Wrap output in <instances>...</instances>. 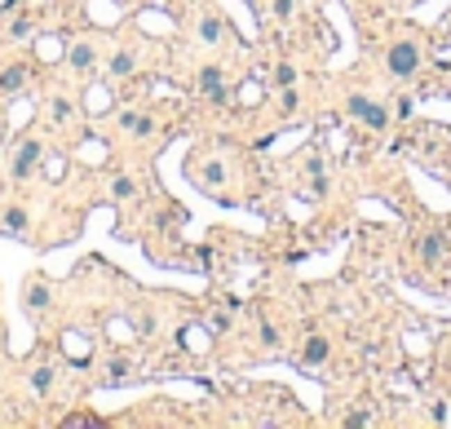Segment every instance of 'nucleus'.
<instances>
[{
  "mask_svg": "<svg viewBox=\"0 0 451 429\" xmlns=\"http://www.w3.org/2000/svg\"><path fill=\"white\" fill-rule=\"evenodd\" d=\"M106 106H111V93H89V111H106Z\"/></svg>",
  "mask_w": 451,
  "mask_h": 429,
  "instance_id": "2eb2a0df",
  "label": "nucleus"
},
{
  "mask_svg": "<svg viewBox=\"0 0 451 429\" xmlns=\"http://www.w3.org/2000/svg\"><path fill=\"white\" fill-rule=\"evenodd\" d=\"M416 67H420V49L411 40H403V44H394V49H389V71H394L398 80L416 76Z\"/></svg>",
  "mask_w": 451,
  "mask_h": 429,
  "instance_id": "f257e3e1",
  "label": "nucleus"
},
{
  "mask_svg": "<svg viewBox=\"0 0 451 429\" xmlns=\"http://www.w3.org/2000/svg\"><path fill=\"white\" fill-rule=\"evenodd\" d=\"M49 380H54V372H49V367H40V372H35V389H49Z\"/></svg>",
  "mask_w": 451,
  "mask_h": 429,
  "instance_id": "4be33fe9",
  "label": "nucleus"
},
{
  "mask_svg": "<svg viewBox=\"0 0 451 429\" xmlns=\"http://www.w3.org/2000/svg\"><path fill=\"white\" fill-rule=\"evenodd\" d=\"M363 124H368V128H385L389 124V111H385V106H368V111H363Z\"/></svg>",
  "mask_w": 451,
  "mask_h": 429,
  "instance_id": "f8f14e48",
  "label": "nucleus"
},
{
  "mask_svg": "<svg viewBox=\"0 0 451 429\" xmlns=\"http://www.w3.org/2000/svg\"><path fill=\"white\" fill-rule=\"evenodd\" d=\"M129 195H138V182H129V177H120V182H115V199H129Z\"/></svg>",
  "mask_w": 451,
  "mask_h": 429,
  "instance_id": "dca6fc26",
  "label": "nucleus"
},
{
  "mask_svg": "<svg viewBox=\"0 0 451 429\" xmlns=\"http://www.w3.org/2000/svg\"><path fill=\"white\" fill-rule=\"evenodd\" d=\"M368 98H363V93H354V98H350V115H359V120H363V111H368Z\"/></svg>",
  "mask_w": 451,
  "mask_h": 429,
  "instance_id": "a211bd4d",
  "label": "nucleus"
},
{
  "mask_svg": "<svg viewBox=\"0 0 451 429\" xmlns=\"http://www.w3.org/2000/svg\"><path fill=\"white\" fill-rule=\"evenodd\" d=\"M35 164H40V142H22L14 155V177H27Z\"/></svg>",
  "mask_w": 451,
  "mask_h": 429,
  "instance_id": "7ed1b4c3",
  "label": "nucleus"
},
{
  "mask_svg": "<svg viewBox=\"0 0 451 429\" xmlns=\"http://www.w3.org/2000/svg\"><path fill=\"white\" fill-rule=\"evenodd\" d=\"M44 301H49V288H40V283H35L31 296H27V305H31V310H44Z\"/></svg>",
  "mask_w": 451,
  "mask_h": 429,
  "instance_id": "4468645a",
  "label": "nucleus"
},
{
  "mask_svg": "<svg viewBox=\"0 0 451 429\" xmlns=\"http://www.w3.org/2000/svg\"><path fill=\"white\" fill-rule=\"evenodd\" d=\"M411 111H416V102H411V98H403V102H398V120H407Z\"/></svg>",
  "mask_w": 451,
  "mask_h": 429,
  "instance_id": "5701e85b",
  "label": "nucleus"
},
{
  "mask_svg": "<svg viewBox=\"0 0 451 429\" xmlns=\"http://www.w3.org/2000/svg\"><path fill=\"white\" fill-rule=\"evenodd\" d=\"M22 85H27V71H22V67H9V71H0V93H18Z\"/></svg>",
  "mask_w": 451,
  "mask_h": 429,
  "instance_id": "423d86ee",
  "label": "nucleus"
},
{
  "mask_svg": "<svg viewBox=\"0 0 451 429\" xmlns=\"http://www.w3.org/2000/svg\"><path fill=\"white\" fill-rule=\"evenodd\" d=\"M310 195L319 199V195H327V182H323V173H314V186H310Z\"/></svg>",
  "mask_w": 451,
  "mask_h": 429,
  "instance_id": "aec40b11",
  "label": "nucleus"
},
{
  "mask_svg": "<svg viewBox=\"0 0 451 429\" xmlns=\"http://www.w3.org/2000/svg\"><path fill=\"white\" fill-rule=\"evenodd\" d=\"M274 18H292V0H274Z\"/></svg>",
  "mask_w": 451,
  "mask_h": 429,
  "instance_id": "412c9836",
  "label": "nucleus"
},
{
  "mask_svg": "<svg viewBox=\"0 0 451 429\" xmlns=\"http://www.w3.org/2000/svg\"><path fill=\"white\" fill-rule=\"evenodd\" d=\"M199 35H204L208 44L222 40V22H217V14H204V18H199Z\"/></svg>",
  "mask_w": 451,
  "mask_h": 429,
  "instance_id": "1a4fd4ad",
  "label": "nucleus"
},
{
  "mask_svg": "<svg viewBox=\"0 0 451 429\" xmlns=\"http://www.w3.org/2000/svg\"><path fill=\"white\" fill-rule=\"evenodd\" d=\"M124 128H129V133H138V137H146V133H155V120H151V115H124Z\"/></svg>",
  "mask_w": 451,
  "mask_h": 429,
  "instance_id": "6e6552de",
  "label": "nucleus"
},
{
  "mask_svg": "<svg viewBox=\"0 0 451 429\" xmlns=\"http://www.w3.org/2000/svg\"><path fill=\"white\" fill-rule=\"evenodd\" d=\"M63 425H67V429H93L97 421H93V416H67Z\"/></svg>",
  "mask_w": 451,
  "mask_h": 429,
  "instance_id": "f3484780",
  "label": "nucleus"
},
{
  "mask_svg": "<svg viewBox=\"0 0 451 429\" xmlns=\"http://www.w3.org/2000/svg\"><path fill=\"white\" fill-rule=\"evenodd\" d=\"M345 425H372V416L368 412H354V416H345Z\"/></svg>",
  "mask_w": 451,
  "mask_h": 429,
  "instance_id": "b1692460",
  "label": "nucleus"
},
{
  "mask_svg": "<svg viewBox=\"0 0 451 429\" xmlns=\"http://www.w3.org/2000/svg\"><path fill=\"white\" fill-rule=\"evenodd\" d=\"M133 71H138V58H133L129 49H120V53L111 58V76H115V80H124V76H133Z\"/></svg>",
  "mask_w": 451,
  "mask_h": 429,
  "instance_id": "39448f33",
  "label": "nucleus"
},
{
  "mask_svg": "<svg viewBox=\"0 0 451 429\" xmlns=\"http://www.w3.org/2000/svg\"><path fill=\"white\" fill-rule=\"evenodd\" d=\"M5 226H9L14 235H22V230H27V212H22V208H9V212H5Z\"/></svg>",
  "mask_w": 451,
  "mask_h": 429,
  "instance_id": "ddd939ff",
  "label": "nucleus"
},
{
  "mask_svg": "<svg viewBox=\"0 0 451 429\" xmlns=\"http://www.w3.org/2000/svg\"><path fill=\"white\" fill-rule=\"evenodd\" d=\"M181 345H186V350H208V332L204 328H186L181 332Z\"/></svg>",
  "mask_w": 451,
  "mask_h": 429,
  "instance_id": "9b49d317",
  "label": "nucleus"
},
{
  "mask_svg": "<svg viewBox=\"0 0 451 429\" xmlns=\"http://www.w3.org/2000/svg\"><path fill=\"white\" fill-rule=\"evenodd\" d=\"M443 253H447V239H443V235H429V239H425V248H420V257L429 261V266H434V261H443Z\"/></svg>",
  "mask_w": 451,
  "mask_h": 429,
  "instance_id": "0eeeda50",
  "label": "nucleus"
},
{
  "mask_svg": "<svg viewBox=\"0 0 451 429\" xmlns=\"http://www.w3.org/2000/svg\"><path fill=\"white\" fill-rule=\"evenodd\" d=\"M93 44H76V49H71V67H76V71H89L93 67Z\"/></svg>",
  "mask_w": 451,
  "mask_h": 429,
  "instance_id": "9d476101",
  "label": "nucleus"
},
{
  "mask_svg": "<svg viewBox=\"0 0 451 429\" xmlns=\"http://www.w3.org/2000/svg\"><path fill=\"white\" fill-rule=\"evenodd\" d=\"M199 89L208 93L213 102H230V93H226V85H222V71H217V67H204V71H199Z\"/></svg>",
  "mask_w": 451,
  "mask_h": 429,
  "instance_id": "f03ea898",
  "label": "nucleus"
},
{
  "mask_svg": "<svg viewBox=\"0 0 451 429\" xmlns=\"http://www.w3.org/2000/svg\"><path fill=\"white\" fill-rule=\"evenodd\" d=\"M301 359L319 367V363L327 359V337H319V332H310V337H306V350H301Z\"/></svg>",
  "mask_w": 451,
  "mask_h": 429,
  "instance_id": "20e7f679",
  "label": "nucleus"
},
{
  "mask_svg": "<svg viewBox=\"0 0 451 429\" xmlns=\"http://www.w3.org/2000/svg\"><path fill=\"white\" fill-rule=\"evenodd\" d=\"M274 80H279V85H284V89H288V85H292V80H297V71H292V67L284 62V67H279V71H274Z\"/></svg>",
  "mask_w": 451,
  "mask_h": 429,
  "instance_id": "6ab92c4d",
  "label": "nucleus"
}]
</instances>
